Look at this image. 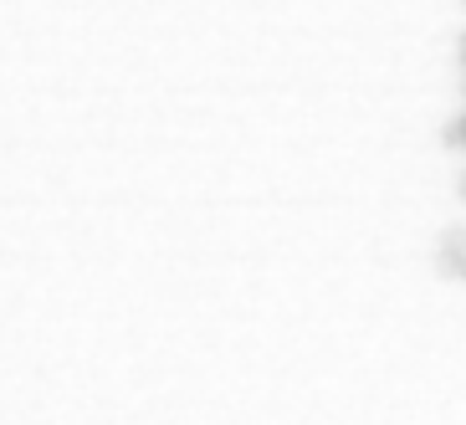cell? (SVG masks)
Returning <instances> with one entry per match:
<instances>
[{"label": "cell", "instance_id": "obj_3", "mask_svg": "<svg viewBox=\"0 0 466 425\" xmlns=\"http://www.w3.org/2000/svg\"><path fill=\"white\" fill-rule=\"evenodd\" d=\"M456 62H461V97H466V31L456 36Z\"/></svg>", "mask_w": 466, "mask_h": 425}, {"label": "cell", "instance_id": "obj_4", "mask_svg": "<svg viewBox=\"0 0 466 425\" xmlns=\"http://www.w3.org/2000/svg\"><path fill=\"white\" fill-rule=\"evenodd\" d=\"M456 195H461V200H466V175H461V179H456Z\"/></svg>", "mask_w": 466, "mask_h": 425}, {"label": "cell", "instance_id": "obj_2", "mask_svg": "<svg viewBox=\"0 0 466 425\" xmlns=\"http://www.w3.org/2000/svg\"><path fill=\"white\" fill-rule=\"evenodd\" d=\"M441 144H446V149H466V108L456 113L446 128H441Z\"/></svg>", "mask_w": 466, "mask_h": 425}, {"label": "cell", "instance_id": "obj_1", "mask_svg": "<svg viewBox=\"0 0 466 425\" xmlns=\"http://www.w3.org/2000/svg\"><path fill=\"white\" fill-rule=\"evenodd\" d=\"M436 277H446V282H466V226H461V220H451V226L441 231Z\"/></svg>", "mask_w": 466, "mask_h": 425}]
</instances>
